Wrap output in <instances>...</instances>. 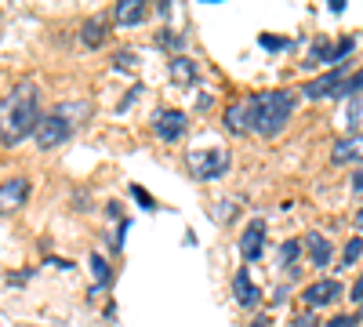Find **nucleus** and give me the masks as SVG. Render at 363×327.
Masks as SVG:
<instances>
[{"mask_svg": "<svg viewBox=\"0 0 363 327\" xmlns=\"http://www.w3.org/2000/svg\"><path fill=\"white\" fill-rule=\"evenodd\" d=\"M327 327H356V316H335Z\"/></svg>", "mask_w": 363, "mask_h": 327, "instance_id": "412c9836", "label": "nucleus"}, {"mask_svg": "<svg viewBox=\"0 0 363 327\" xmlns=\"http://www.w3.org/2000/svg\"><path fill=\"white\" fill-rule=\"evenodd\" d=\"M345 84H349L345 70H330V73H323L320 80L306 84L301 92H306L309 99H330V95H345Z\"/></svg>", "mask_w": 363, "mask_h": 327, "instance_id": "0eeeda50", "label": "nucleus"}, {"mask_svg": "<svg viewBox=\"0 0 363 327\" xmlns=\"http://www.w3.org/2000/svg\"><path fill=\"white\" fill-rule=\"evenodd\" d=\"M186 128H189V116L178 113V109H160V113L153 116V131H157V138H164V142L182 138V135H186Z\"/></svg>", "mask_w": 363, "mask_h": 327, "instance_id": "39448f33", "label": "nucleus"}, {"mask_svg": "<svg viewBox=\"0 0 363 327\" xmlns=\"http://www.w3.org/2000/svg\"><path fill=\"white\" fill-rule=\"evenodd\" d=\"M186 164H189V174L200 178V182H211V178H222L229 171V153L211 145V150H189L186 153Z\"/></svg>", "mask_w": 363, "mask_h": 327, "instance_id": "7ed1b4c3", "label": "nucleus"}, {"mask_svg": "<svg viewBox=\"0 0 363 327\" xmlns=\"http://www.w3.org/2000/svg\"><path fill=\"white\" fill-rule=\"evenodd\" d=\"M356 92H363V70L356 73V77H349V84H345V95H356ZM342 95V99H345Z\"/></svg>", "mask_w": 363, "mask_h": 327, "instance_id": "aec40b11", "label": "nucleus"}, {"mask_svg": "<svg viewBox=\"0 0 363 327\" xmlns=\"http://www.w3.org/2000/svg\"><path fill=\"white\" fill-rule=\"evenodd\" d=\"M145 15H149V8L142 0H120L116 11H113L116 26H138V22H145Z\"/></svg>", "mask_w": 363, "mask_h": 327, "instance_id": "9d476101", "label": "nucleus"}, {"mask_svg": "<svg viewBox=\"0 0 363 327\" xmlns=\"http://www.w3.org/2000/svg\"><path fill=\"white\" fill-rule=\"evenodd\" d=\"M352 189H356V193H363V171H356V174H352Z\"/></svg>", "mask_w": 363, "mask_h": 327, "instance_id": "b1692460", "label": "nucleus"}, {"mask_svg": "<svg viewBox=\"0 0 363 327\" xmlns=\"http://www.w3.org/2000/svg\"><path fill=\"white\" fill-rule=\"evenodd\" d=\"M262 48H269V51H280V48H287V40H272V37H262Z\"/></svg>", "mask_w": 363, "mask_h": 327, "instance_id": "4be33fe9", "label": "nucleus"}, {"mask_svg": "<svg viewBox=\"0 0 363 327\" xmlns=\"http://www.w3.org/2000/svg\"><path fill=\"white\" fill-rule=\"evenodd\" d=\"M91 270H95L99 284H106V280H109V265H106V258H102V255H91Z\"/></svg>", "mask_w": 363, "mask_h": 327, "instance_id": "a211bd4d", "label": "nucleus"}, {"mask_svg": "<svg viewBox=\"0 0 363 327\" xmlns=\"http://www.w3.org/2000/svg\"><path fill=\"white\" fill-rule=\"evenodd\" d=\"M131 193H135V200H138V204H145V207H153V196H149L145 189H138V186H135Z\"/></svg>", "mask_w": 363, "mask_h": 327, "instance_id": "5701e85b", "label": "nucleus"}, {"mask_svg": "<svg viewBox=\"0 0 363 327\" xmlns=\"http://www.w3.org/2000/svg\"><path fill=\"white\" fill-rule=\"evenodd\" d=\"M29 200V178H8L0 182V215H15Z\"/></svg>", "mask_w": 363, "mask_h": 327, "instance_id": "423d86ee", "label": "nucleus"}, {"mask_svg": "<svg viewBox=\"0 0 363 327\" xmlns=\"http://www.w3.org/2000/svg\"><path fill=\"white\" fill-rule=\"evenodd\" d=\"M309 251H313V262L316 265H327L330 262V244L323 240V236H309Z\"/></svg>", "mask_w": 363, "mask_h": 327, "instance_id": "dca6fc26", "label": "nucleus"}, {"mask_svg": "<svg viewBox=\"0 0 363 327\" xmlns=\"http://www.w3.org/2000/svg\"><path fill=\"white\" fill-rule=\"evenodd\" d=\"M40 95H37V84H29V80H22V84H15L11 92L0 99V142H8V145H15V142H22L29 131L37 135V128H40Z\"/></svg>", "mask_w": 363, "mask_h": 327, "instance_id": "f257e3e1", "label": "nucleus"}, {"mask_svg": "<svg viewBox=\"0 0 363 327\" xmlns=\"http://www.w3.org/2000/svg\"><path fill=\"white\" fill-rule=\"evenodd\" d=\"M106 15H95V18H91L87 26H84V33H80V40L87 44V48H99L102 40H106Z\"/></svg>", "mask_w": 363, "mask_h": 327, "instance_id": "4468645a", "label": "nucleus"}, {"mask_svg": "<svg viewBox=\"0 0 363 327\" xmlns=\"http://www.w3.org/2000/svg\"><path fill=\"white\" fill-rule=\"evenodd\" d=\"M247 128L272 138L280 135L294 113V95L291 92H265V95H247Z\"/></svg>", "mask_w": 363, "mask_h": 327, "instance_id": "f03ea898", "label": "nucleus"}, {"mask_svg": "<svg viewBox=\"0 0 363 327\" xmlns=\"http://www.w3.org/2000/svg\"><path fill=\"white\" fill-rule=\"evenodd\" d=\"M359 255H363V240H359V236H352V240L345 244V251H342V258H345V265H356Z\"/></svg>", "mask_w": 363, "mask_h": 327, "instance_id": "f3484780", "label": "nucleus"}, {"mask_svg": "<svg viewBox=\"0 0 363 327\" xmlns=\"http://www.w3.org/2000/svg\"><path fill=\"white\" fill-rule=\"evenodd\" d=\"M247 109H251V106H247V99L233 102V106L225 109V128H229V131H236V135H240V131H251V128H247Z\"/></svg>", "mask_w": 363, "mask_h": 327, "instance_id": "ddd939ff", "label": "nucleus"}, {"mask_svg": "<svg viewBox=\"0 0 363 327\" xmlns=\"http://www.w3.org/2000/svg\"><path fill=\"white\" fill-rule=\"evenodd\" d=\"M251 327H269V320H265V316H258V320H255Z\"/></svg>", "mask_w": 363, "mask_h": 327, "instance_id": "393cba45", "label": "nucleus"}, {"mask_svg": "<svg viewBox=\"0 0 363 327\" xmlns=\"http://www.w3.org/2000/svg\"><path fill=\"white\" fill-rule=\"evenodd\" d=\"M356 222H359V226H363V211H359V218H356Z\"/></svg>", "mask_w": 363, "mask_h": 327, "instance_id": "a878e982", "label": "nucleus"}, {"mask_svg": "<svg viewBox=\"0 0 363 327\" xmlns=\"http://www.w3.org/2000/svg\"><path fill=\"white\" fill-rule=\"evenodd\" d=\"M335 164H349V160H363V135H352V138H342L330 153Z\"/></svg>", "mask_w": 363, "mask_h": 327, "instance_id": "f8f14e48", "label": "nucleus"}, {"mask_svg": "<svg viewBox=\"0 0 363 327\" xmlns=\"http://www.w3.org/2000/svg\"><path fill=\"white\" fill-rule=\"evenodd\" d=\"M262 251H265V226H262V218H255L244 229V236H240V255H244V262H258Z\"/></svg>", "mask_w": 363, "mask_h": 327, "instance_id": "6e6552de", "label": "nucleus"}, {"mask_svg": "<svg viewBox=\"0 0 363 327\" xmlns=\"http://www.w3.org/2000/svg\"><path fill=\"white\" fill-rule=\"evenodd\" d=\"M171 77L182 80V84H189V80L196 77V66L189 62V58H174V62H171Z\"/></svg>", "mask_w": 363, "mask_h": 327, "instance_id": "2eb2a0df", "label": "nucleus"}, {"mask_svg": "<svg viewBox=\"0 0 363 327\" xmlns=\"http://www.w3.org/2000/svg\"><path fill=\"white\" fill-rule=\"evenodd\" d=\"M338 294H342V284L338 280H316V284L306 287V302L316 309V306H330Z\"/></svg>", "mask_w": 363, "mask_h": 327, "instance_id": "1a4fd4ad", "label": "nucleus"}, {"mask_svg": "<svg viewBox=\"0 0 363 327\" xmlns=\"http://www.w3.org/2000/svg\"><path fill=\"white\" fill-rule=\"evenodd\" d=\"M69 131H73V121L66 113H51V116H44L40 121V128H37V145L40 150H55V145H62L66 138H69Z\"/></svg>", "mask_w": 363, "mask_h": 327, "instance_id": "20e7f679", "label": "nucleus"}, {"mask_svg": "<svg viewBox=\"0 0 363 327\" xmlns=\"http://www.w3.org/2000/svg\"><path fill=\"white\" fill-rule=\"evenodd\" d=\"M298 248H301V244H298V240H287V244H284V248H280V258H284V265H291V262H294V258H298Z\"/></svg>", "mask_w": 363, "mask_h": 327, "instance_id": "6ab92c4d", "label": "nucleus"}, {"mask_svg": "<svg viewBox=\"0 0 363 327\" xmlns=\"http://www.w3.org/2000/svg\"><path fill=\"white\" fill-rule=\"evenodd\" d=\"M233 294H236V302H240V306H247V309L258 302V287L251 284L247 270H236V277H233Z\"/></svg>", "mask_w": 363, "mask_h": 327, "instance_id": "9b49d317", "label": "nucleus"}]
</instances>
